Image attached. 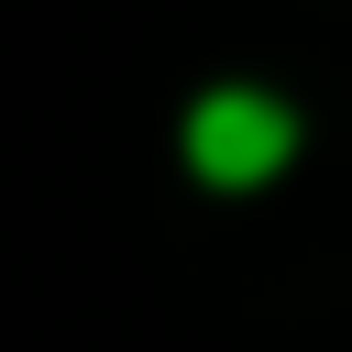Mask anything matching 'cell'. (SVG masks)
<instances>
[{"label":"cell","instance_id":"1","mask_svg":"<svg viewBox=\"0 0 352 352\" xmlns=\"http://www.w3.org/2000/svg\"><path fill=\"white\" fill-rule=\"evenodd\" d=\"M286 154H297V110L275 88H209L187 110V165L209 187H264Z\"/></svg>","mask_w":352,"mask_h":352}]
</instances>
